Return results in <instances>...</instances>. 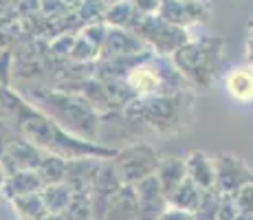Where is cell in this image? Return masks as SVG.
<instances>
[{"instance_id": "obj_14", "label": "cell", "mask_w": 253, "mask_h": 220, "mask_svg": "<svg viewBox=\"0 0 253 220\" xmlns=\"http://www.w3.org/2000/svg\"><path fill=\"white\" fill-rule=\"evenodd\" d=\"M106 159H95V156H80V159H69L66 165V180L73 192H90L97 174L101 170V163Z\"/></svg>"}, {"instance_id": "obj_32", "label": "cell", "mask_w": 253, "mask_h": 220, "mask_svg": "<svg viewBox=\"0 0 253 220\" xmlns=\"http://www.w3.org/2000/svg\"><path fill=\"white\" fill-rule=\"evenodd\" d=\"M233 198H236L238 207L253 220V183L247 185V187H242L238 194H233Z\"/></svg>"}, {"instance_id": "obj_44", "label": "cell", "mask_w": 253, "mask_h": 220, "mask_svg": "<svg viewBox=\"0 0 253 220\" xmlns=\"http://www.w3.org/2000/svg\"><path fill=\"white\" fill-rule=\"evenodd\" d=\"M64 220H66V218H64Z\"/></svg>"}, {"instance_id": "obj_6", "label": "cell", "mask_w": 253, "mask_h": 220, "mask_svg": "<svg viewBox=\"0 0 253 220\" xmlns=\"http://www.w3.org/2000/svg\"><path fill=\"white\" fill-rule=\"evenodd\" d=\"M132 31L137 33L152 51H157L159 55H174L183 44H187L192 40L187 29L168 22L161 13L143 16Z\"/></svg>"}, {"instance_id": "obj_24", "label": "cell", "mask_w": 253, "mask_h": 220, "mask_svg": "<svg viewBox=\"0 0 253 220\" xmlns=\"http://www.w3.org/2000/svg\"><path fill=\"white\" fill-rule=\"evenodd\" d=\"M66 165H69V159L46 152V156L42 159V163H40V168H38V174L42 176L44 185L64 183L66 180Z\"/></svg>"}, {"instance_id": "obj_18", "label": "cell", "mask_w": 253, "mask_h": 220, "mask_svg": "<svg viewBox=\"0 0 253 220\" xmlns=\"http://www.w3.org/2000/svg\"><path fill=\"white\" fill-rule=\"evenodd\" d=\"M104 220H139V203L134 185H121V189L110 200Z\"/></svg>"}, {"instance_id": "obj_22", "label": "cell", "mask_w": 253, "mask_h": 220, "mask_svg": "<svg viewBox=\"0 0 253 220\" xmlns=\"http://www.w3.org/2000/svg\"><path fill=\"white\" fill-rule=\"evenodd\" d=\"M40 194H42V200H44L48 214H60V216L66 214V209H69V205H71V198H73V189L66 183L44 185V189H42Z\"/></svg>"}, {"instance_id": "obj_29", "label": "cell", "mask_w": 253, "mask_h": 220, "mask_svg": "<svg viewBox=\"0 0 253 220\" xmlns=\"http://www.w3.org/2000/svg\"><path fill=\"white\" fill-rule=\"evenodd\" d=\"M108 29L110 27L106 22H90L80 29V36L84 38V40H88L90 44H95L101 51V46H104V42H106V36H108Z\"/></svg>"}, {"instance_id": "obj_34", "label": "cell", "mask_w": 253, "mask_h": 220, "mask_svg": "<svg viewBox=\"0 0 253 220\" xmlns=\"http://www.w3.org/2000/svg\"><path fill=\"white\" fill-rule=\"evenodd\" d=\"M132 2L139 9L141 16H152V13H159L163 0H132Z\"/></svg>"}, {"instance_id": "obj_25", "label": "cell", "mask_w": 253, "mask_h": 220, "mask_svg": "<svg viewBox=\"0 0 253 220\" xmlns=\"http://www.w3.org/2000/svg\"><path fill=\"white\" fill-rule=\"evenodd\" d=\"M66 220H95V209H92V198L88 192H73L71 205L64 214Z\"/></svg>"}, {"instance_id": "obj_30", "label": "cell", "mask_w": 253, "mask_h": 220, "mask_svg": "<svg viewBox=\"0 0 253 220\" xmlns=\"http://www.w3.org/2000/svg\"><path fill=\"white\" fill-rule=\"evenodd\" d=\"M218 220H251L238 207L236 198L229 194H222V203H220V212H218Z\"/></svg>"}, {"instance_id": "obj_23", "label": "cell", "mask_w": 253, "mask_h": 220, "mask_svg": "<svg viewBox=\"0 0 253 220\" xmlns=\"http://www.w3.org/2000/svg\"><path fill=\"white\" fill-rule=\"evenodd\" d=\"M203 192H205V189L198 187V185L194 183L192 178H185V183L172 194V196H169V205H174V207L185 209V212H192L194 214L198 209V205H201Z\"/></svg>"}, {"instance_id": "obj_10", "label": "cell", "mask_w": 253, "mask_h": 220, "mask_svg": "<svg viewBox=\"0 0 253 220\" xmlns=\"http://www.w3.org/2000/svg\"><path fill=\"white\" fill-rule=\"evenodd\" d=\"M121 178L117 174L115 165H113V159H106L101 163V170L97 174L95 183L90 187V198H92V209H95V220H104V214L108 209L110 200L115 198V194L121 189Z\"/></svg>"}, {"instance_id": "obj_26", "label": "cell", "mask_w": 253, "mask_h": 220, "mask_svg": "<svg viewBox=\"0 0 253 220\" xmlns=\"http://www.w3.org/2000/svg\"><path fill=\"white\" fill-rule=\"evenodd\" d=\"M220 203H222V192L216 187L205 189L201 198V205L194 212L196 220H218V212H220Z\"/></svg>"}, {"instance_id": "obj_21", "label": "cell", "mask_w": 253, "mask_h": 220, "mask_svg": "<svg viewBox=\"0 0 253 220\" xmlns=\"http://www.w3.org/2000/svg\"><path fill=\"white\" fill-rule=\"evenodd\" d=\"M13 214L20 220H44L48 216V209L42 200V194H27V196H18L11 200Z\"/></svg>"}, {"instance_id": "obj_11", "label": "cell", "mask_w": 253, "mask_h": 220, "mask_svg": "<svg viewBox=\"0 0 253 220\" xmlns=\"http://www.w3.org/2000/svg\"><path fill=\"white\" fill-rule=\"evenodd\" d=\"M150 51V46L145 44L134 31L130 29H108L106 42L99 51V60H117V57H130V55H141V53Z\"/></svg>"}, {"instance_id": "obj_19", "label": "cell", "mask_w": 253, "mask_h": 220, "mask_svg": "<svg viewBox=\"0 0 253 220\" xmlns=\"http://www.w3.org/2000/svg\"><path fill=\"white\" fill-rule=\"evenodd\" d=\"M187 178V168H185V159H178V156H165L159 163L157 170V180L163 187L165 196H172L178 187L185 183Z\"/></svg>"}, {"instance_id": "obj_39", "label": "cell", "mask_w": 253, "mask_h": 220, "mask_svg": "<svg viewBox=\"0 0 253 220\" xmlns=\"http://www.w3.org/2000/svg\"><path fill=\"white\" fill-rule=\"evenodd\" d=\"M44 220H64V216H60V214H48Z\"/></svg>"}, {"instance_id": "obj_41", "label": "cell", "mask_w": 253, "mask_h": 220, "mask_svg": "<svg viewBox=\"0 0 253 220\" xmlns=\"http://www.w3.org/2000/svg\"><path fill=\"white\" fill-rule=\"evenodd\" d=\"M104 2H106V4H108V7H110V4H117V2H121V0H104Z\"/></svg>"}, {"instance_id": "obj_3", "label": "cell", "mask_w": 253, "mask_h": 220, "mask_svg": "<svg viewBox=\"0 0 253 220\" xmlns=\"http://www.w3.org/2000/svg\"><path fill=\"white\" fill-rule=\"evenodd\" d=\"M189 108H192V95L187 90L176 95L139 97L124 110L159 134H174L187 126Z\"/></svg>"}, {"instance_id": "obj_31", "label": "cell", "mask_w": 253, "mask_h": 220, "mask_svg": "<svg viewBox=\"0 0 253 220\" xmlns=\"http://www.w3.org/2000/svg\"><path fill=\"white\" fill-rule=\"evenodd\" d=\"M75 36H71V33H62V36H57L55 40L51 42V53L55 57H71V51L73 46H75Z\"/></svg>"}, {"instance_id": "obj_13", "label": "cell", "mask_w": 253, "mask_h": 220, "mask_svg": "<svg viewBox=\"0 0 253 220\" xmlns=\"http://www.w3.org/2000/svg\"><path fill=\"white\" fill-rule=\"evenodd\" d=\"M159 13L168 22L187 29L189 24L194 27L205 20L209 16V7L205 4V0H165Z\"/></svg>"}, {"instance_id": "obj_12", "label": "cell", "mask_w": 253, "mask_h": 220, "mask_svg": "<svg viewBox=\"0 0 253 220\" xmlns=\"http://www.w3.org/2000/svg\"><path fill=\"white\" fill-rule=\"evenodd\" d=\"M134 192H137L139 203V220H159L161 214L169 207V198L165 196L163 187L159 185L157 174L139 180L134 185Z\"/></svg>"}, {"instance_id": "obj_43", "label": "cell", "mask_w": 253, "mask_h": 220, "mask_svg": "<svg viewBox=\"0 0 253 220\" xmlns=\"http://www.w3.org/2000/svg\"><path fill=\"white\" fill-rule=\"evenodd\" d=\"M163 2H165V0H163Z\"/></svg>"}, {"instance_id": "obj_16", "label": "cell", "mask_w": 253, "mask_h": 220, "mask_svg": "<svg viewBox=\"0 0 253 220\" xmlns=\"http://www.w3.org/2000/svg\"><path fill=\"white\" fill-rule=\"evenodd\" d=\"M225 90L238 104H253V68L233 66L225 75Z\"/></svg>"}, {"instance_id": "obj_27", "label": "cell", "mask_w": 253, "mask_h": 220, "mask_svg": "<svg viewBox=\"0 0 253 220\" xmlns=\"http://www.w3.org/2000/svg\"><path fill=\"white\" fill-rule=\"evenodd\" d=\"M106 9H108V4L104 0H82V4L77 7V16H80L82 24L104 22Z\"/></svg>"}, {"instance_id": "obj_33", "label": "cell", "mask_w": 253, "mask_h": 220, "mask_svg": "<svg viewBox=\"0 0 253 220\" xmlns=\"http://www.w3.org/2000/svg\"><path fill=\"white\" fill-rule=\"evenodd\" d=\"M40 9H42V13L53 18V16H57V13H66L71 7L64 0H40Z\"/></svg>"}, {"instance_id": "obj_42", "label": "cell", "mask_w": 253, "mask_h": 220, "mask_svg": "<svg viewBox=\"0 0 253 220\" xmlns=\"http://www.w3.org/2000/svg\"><path fill=\"white\" fill-rule=\"evenodd\" d=\"M2 198H4V196H2V192H0V200H2Z\"/></svg>"}, {"instance_id": "obj_4", "label": "cell", "mask_w": 253, "mask_h": 220, "mask_svg": "<svg viewBox=\"0 0 253 220\" xmlns=\"http://www.w3.org/2000/svg\"><path fill=\"white\" fill-rule=\"evenodd\" d=\"M222 46L225 40L218 36H203L196 40H189L183 44L176 53L172 55L174 64L178 71L192 82L196 88H207L216 77L218 64H220Z\"/></svg>"}, {"instance_id": "obj_7", "label": "cell", "mask_w": 253, "mask_h": 220, "mask_svg": "<svg viewBox=\"0 0 253 220\" xmlns=\"http://www.w3.org/2000/svg\"><path fill=\"white\" fill-rule=\"evenodd\" d=\"M213 163H216V189H220L222 194L233 196L253 183V170L240 156L222 152L213 156Z\"/></svg>"}, {"instance_id": "obj_38", "label": "cell", "mask_w": 253, "mask_h": 220, "mask_svg": "<svg viewBox=\"0 0 253 220\" xmlns=\"http://www.w3.org/2000/svg\"><path fill=\"white\" fill-rule=\"evenodd\" d=\"M64 2L69 4V7H75V9H77V7L82 4V0H64Z\"/></svg>"}, {"instance_id": "obj_36", "label": "cell", "mask_w": 253, "mask_h": 220, "mask_svg": "<svg viewBox=\"0 0 253 220\" xmlns=\"http://www.w3.org/2000/svg\"><path fill=\"white\" fill-rule=\"evenodd\" d=\"M245 51H247V64H249V66L253 68V38H247Z\"/></svg>"}, {"instance_id": "obj_5", "label": "cell", "mask_w": 253, "mask_h": 220, "mask_svg": "<svg viewBox=\"0 0 253 220\" xmlns=\"http://www.w3.org/2000/svg\"><path fill=\"white\" fill-rule=\"evenodd\" d=\"M159 163H161V156L148 141H132L126 148H119L113 156V165L124 185H137L139 180L154 176Z\"/></svg>"}, {"instance_id": "obj_20", "label": "cell", "mask_w": 253, "mask_h": 220, "mask_svg": "<svg viewBox=\"0 0 253 220\" xmlns=\"http://www.w3.org/2000/svg\"><path fill=\"white\" fill-rule=\"evenodd\" d=\"M141 18H143V16H141L139 9L134 7L132 0H121V2L110 4V7L106 9L104 22L108 24V27H115V29H130V31H132V29L139 24Z\"/></svg>"}, {"instance_id": "obj_8", "label": "cell", "mask_w": 253, "mask_h": 220, "mask_svg": "<svg viewBox=\"0 0 253 220\" xmlns=\"http://www.w3.org/2000/svg\"><path fill=\"white\" fill-rule=\"evenodd\" d=\"M143 128L145 126L141 124L139 119H134L132 115H128L126 110L101 112V128H99V139H97V143L115 148L113 145L115 141H134Z\"/></svg>"}, {"instance_id": "obj_15", "label": "cell", "mask_w": 253, "mask_h": 220, "mask_svg": "<svg viewBox=\"0 0 253 220\" xmlns=\"http://www.w3.org/2000/svg\"><path fill=\"white\" fill-rule=\"evenodd\" d=\"M44 189V180L38 174V170H22V172H13L7 174L4 183L0 185L4 200L11 203L18 196H27V194H38Z\"/></svg>"}, {"instance_id": "obj_9", "label": "cell", "mask_w": 253, "mask_h": 220, "mask_svg": "<svg viewBox=\"0 0 253 220\" xmlns=\"http://www.w3.org/2000/svg\"><path fill=\"white\" fill-rule=\"evenodd\" d=\"M46 156V152L38 145H33L31 141L18 136L16 141H9L0 152V161L7 174L13 172H22V170H38L42 163V159Z\"/></svg>"}, {"instance_id": "obj_35", "label": "cell", "mask_w": 253, "mask_h": 220, "mask_svg": "<svg viewBox=\"0 0 253 220\" xmlns=\"http://www.w3.org/2000/svg\"><path fill=\"white\" fill-rule=\"evenodd\" d=\"M159 220H196V216H194L192 212H185V209H178V207H174V205H169Z\"/></svg>"}, {"instance_id": "obj_40", "label": "cell", "mask_w": 253, "mask_h": 220, "mask_svg": "<svg viewBox=\"0 0 253 220\" xmlns=\"http://www.w3.org/2000/svg\"><path fill=\"white\" fill-rule=\"evenodd\" d=\"M249 38H253V18L249 20Z\"/></svg>"}, {"instance_id": "obj_2", "label": "cell", "mask_w": 253, "mask_h": 220, "mask_svg": "<svg viewBox=\"0 0 253 220\" xmlns=\"http://www.w3.org/2000/svg\"><path fill=\"white\" fill-rule=\"evenodd\" d=\"M29 97H31V101L38 108L44 110L51 119H55L71 134L88 141L99 139L101 112L82 92L36 86L29 92Z\"/></svg>"}, {"instance_id": "obj_17", "label": "cell", "mask_w": 253, "mask_h": 220, "mask_svg": "<svg viewBox=\"0 0 253 220\" xmlns=\"http://www.w3.org/2000/svg\"><path fill=\"white\" fill-rule=\"evenodd\" d=\"M185 168H187V178H192L201 189L216 187V163L205 152L201 150L189 152L185 156Z\"/></svg>"}, {"instance_id": "obj_37", "label": "cell", "mask_w": 253, "mask_h": 220, "mask_svg": "<svg viewBox=\"0 0 253 220\" xmlns=\"http://www.w3.org/2000/svg\"><path fill=\"white\" fill-rule=\"evenodd\" d=\"M4 178H7V172H4V168H2V161H0V185L4 183Z\"/></svg>"}, {"instance_id": "obj_28", "label": "cell", "mask_w": 253, "mask_h": 220, "mask_svg": "<svg viewBox=\"0 0 253 220\" xmlns=\"http://www.w3.org/2000/svg\"><path fill=\"white\" fill-rule=\"evenodd\" d=\"M69 60H73L75 64H90V62L99 60V48H97L95 44H90L88 40H84L82 36H77Z\"/></svg>"}, {"instance_id": "obj_1", "label": "cell", "mask_w": 253, "mask_h": 220, "mask_svg": "<svg viewBox=\"0 0 253 220\" xmlns=\"http://www.w3.org/2000/svg\"><path fill=\"white\" fill-rule=\"evenodd\" d=\"M0 108L13 121L18 136L31 141L33 145L42 148L48 154H57L64 159H80V156L113 159L117 154L115 148L71 134L55 119H51L44 110H40L31 101L24 99L20 92L9 90L2 84H0Z\"/></svg>"}]
</instances>
